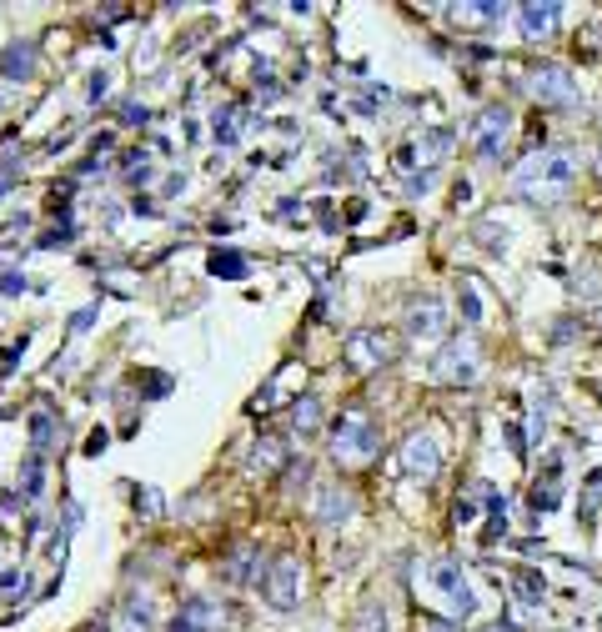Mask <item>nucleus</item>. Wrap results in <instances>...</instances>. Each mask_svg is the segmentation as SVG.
<instances>
[{
    "label": "nucleus",
    "instance_id": "1",
    "mask_svg": "<svg viewBox=\"0 0 602 632\" xmlns=\"http://www.w3.org/2000/svg\"><path fill=\"white\" fill-rule=\"evenodd\" d=\"M577 171H582L577 151H567V146H547V151H532V156L512 171V191L527 196V201H537V206H547V201H557V196L572 191Z\"/></svg>",
    "mask_w": 602,
    "mask_h": 632
},
{
    "label": "nucleus",
    "instance_id": "2",
    "mask_svg": "<svg viewBox=\"0 0 602 632\" xmlns=\"http://www.w3.org/2000/svg\"><path fill=\"white\" fill-rule=\"evenodd\" d=\"M377 447H382L377 417L362 412V407H347V412L337 417V427H332V457H337L342 467H367V462L377 457Z\"/></svg>",
    "mask_w": 602,
    "mask_h": 632
},
{
    "label": "nucleus",
    "instance_id": "3",
    "mask_svg": "<svg viewBox=\"0 0 602 632\" xmlns=\"http://www.w3.org/2000/svg\"><path fill=\"white\" fill-rule=\"evenodd\" d=\"M422 582H427V592L442 602V612L447 617H472L477 612V592H472V577L462 572V562H452V557H427L422 562Z\"/></svg>",
    "mask_w": 602,
    "mask_h": 632
},
{
    "label": "nucleus",
    "instance_id": "4",
    "mask_svg": "<svg viewBox=\"0 0 602 632\" xmlns=\"http://www.w3.org/2000/svg\"><path fill=\"white\" fill-rule=\"evenodd\" d=\"M342 357H347V367H352V372H382V367H392V362L402 357V342H397L392 332L362 327V332H352V337H347Z\"/></svg>",
    "mask_w": 602,
    "mask_h": 632
},
{
    "label": "nucleus",
    "instance_id": "5",
    "mask_svg": "<svg viewBox=\"0 0 602 632\" xmlns=\"http://www.w3.org/2000/svg\"><path fill=\"white\" fill-rule=\"evenodd\" d=\"M301 592H307V567H301V557H276L271 562V572H266V582H261V597L276 607V612H291V607H301Z\"/></svg>",
    "mask_w": 602,
    "mask_h": 632
},
{
    "label": "nucleus",
    "instance_id": "6",
    "mask_svg": "<svg viewBox=\"0 0 602 632\" xmlns=\"http://www.w3.org/2000/svg\"><path fill=\"white\" fill-rule=\"evenodd\" d=\"M397 472L417 477V482H432L442 472V442H437V432H427V427L407 432L402 447H397Z\"/></svg>",
    "mask_w": 602,
    "mask_h": 632
},
{
    "label": "nucleus",
    "instance_id": "7",
    "mask_svg": "<svg viewBox=\"0 0 602 632\" xmlns=\"http://www.w3.org/2000/svg\"><path fill=\"white\" fill-rule=\"evenodd\" d=\"M512 111L507 106H482L477 116H472V126H467V136H472V146H477V156L482 161H497L502 151H507V141H512Z\"/></svg>",
    "mask_w": 602,
    "mask_h": 632
},
{
    "label": "nucleus",
    "instance_id": "8",
    "mask_svg": "<svg viewBox=\"0 0 602 632\" xmlns=\"http://www.w3.org/2000/svg\"><path fill=\"white\" fill-rule=\"evenodd\" d=\"M432 377L447 382V387L477 382V342H472V337H447L442 352L432 357Z\"/></svg>",
    "mask_w": 602,
    "mask_h": 632
},
{
    "label": "nucleus",
    "instance_id": "9",
    "mask_svg": "<svg viewBox=\"0 0 602 632\" xmlns=\"http://www.w3.org/2000/svg\"><path fill=\"white\" fill-rule=\"evenodd\" d=\"M407 337H417V342L447 337V301H442V296L422 291V296L407 301Z\"/></svg>",
    "mask_w": 602,
    "mask_h": 632
},
{
    "label": "nucleus",
    "instance_id": "10",
    "mask_svg": "<svg viewBox=\"0 0 602 632\" xmlns=\"http://www.w3.org/2000/svg\"><path fill=\"white\" fill-rule=\"evenodd\" d=\"M532 96H537L542 106H572L577 81H572L567 66H537V71H532Z\"/></svg>",
    "mask_w": 602,
    "mask_h": 632
},
{
    "label": "nucleus",
    "instance_id": "11",
    "mask_svg": "<svg viewBox=\"0 0 602 632\" xmlns=\"http://www.w3.org/2000/svg\"><path fill=\"white\" fill-rule=\"evenodd\" d=\"M447 151H452V131H447V126H432V131H422L412 146H402V151H397V166H412V161L437 166Z\"/></svg>",
    "mask_w": 602,
    "mask_h": 632
},
{
    "label": "nucleus",
    "instance_id": "12",
    "mask_svg": "<svg viewBox=\"0 0 602 632\" xmlns=\"http://www.w3.org/2000/svg\"><path fill=\"white\" fill-rule=\"evenodd\" d=\"M216 622H221V602H216V597H206V592H196V597H186V602H181V612H176L171 632H211Z\"/></svg>",
    "mask_w": 602,
    "mask_h": 632
},
{
    "label": "nucleus",
    "instance_id": "13",
    "mask_svg": "<svg viewBox=\"0 0 602 632\" xmlns=\"http://www.w3.org/2000/svg\"><path fill=\"white\" fill-rule=\"evenodd\" d=\"M116 632H156V597L151 592H126L121 612H116Z\"/></svg>",
    "mask_w": 602,
    "mask_h": 632
},
{
    "label": "nucleus",
    "instance_id": "14",
    "mask_svg": "<svg viewBox=\"0 0 602 632\" xmlns=\"http://www.w3.org/2000/svg\"><path fill=\"white\" fill-rule=\"evenodd\" d=\"M557 16H562V6H542V0H527V6H517V31L527 36V41H547L552 31H557Z\"/></svg>",
    "mask_w": 602,
    "mask_h": 632
},
{
    "label": "nucleus",
    "instance_id": "15",
    "mask_svg": "<svg viewBox=\"0 0 602 632\" xmlns=\"http://www.w3.org/2000/svg\"><path fill=\"white\" fill-rule=\"evenodd\" d=\"M266 572H271V562L261 557L256 542H241V547L226 557V577H231V582H266Z\"/></svg>",
    "mask_w": 602,
    "mask_h": 632
},
{
    "label": "nucleus",
    "instance_id": "16",
    "mask_svg": "<svg viewBox=\"0 0 602 632\" xmlns=\"http://www.w3.org/2000/svg\"><path fill=\"white\" fill-rule=\"evenodd\" d=\"M312 512H317V522H327V527H342V522L357 512V502H352V492H347V487H317V502H312Z\"/></svg>",
    "mask_w": 602,
    "mask_h": 632
},
{
    "label": "nucleus",
    "instance_id": "17",
    "mask_svg": "<svg viewBox=\"0 0 602 632\" xmlns=\"http://www.w3.org/2000/svg\"><path fill=\"white\" fill-rule=\"evenodd\" d=\"M36 76V46L31 41H16V46H6L0 51V81H31Z\"/></svg>",
    "mask_w": 602,
    "mask_h": 632
},
{
    "label": "nucleus",
    "instance_id": "18",
    "mask_svg": "<svg viewBox=\"0 0 602 632\" xmlns=\"http://www.w3.org/2000/svg\"><path fill=\"white\" fill-rule=\"evenodd\" d=\"M457 296H462V316L477 327V322H487V301H482V276H472V271H462V281H457Z\"/></svg>",
    "mask_w": 602,
    "mask_h": 632
},
{
    "label": "nucleus",
    "instance_id": "19",
    "mask_svg": "<svg viewBox=\"0 0 602 632\" xmlns=\"http://www.w3.org/2000/svg\"><path fill=\"white\" fill-rule=\"evenodd\" d=\"M317 427H322V397H312V392L296 397V402H291V432H296V437H312Z\"/></svg>",
    "mask_w": 602,
    "mask_h": 632
},
{
    "label": "nucleus",
    "instance_id": "20",
    "mask_svg": "<svg viewBox=\"0 0 602 632\" xmlns=\"http://www.w3.org/2000/svg\"><path fill=\"white\" fill-rule=\"evenodd\" d=\"M557 502H562V467L552 462V467H547V477H537V482H532V507H537V512H552Z\"/></svg>",
    "mask_w": 602,
    "mask_h": 632
},
{
    "label": "nucleus",
    "instance_id": "21",
    "mask_svg": "<svg viewBox=\"0 0 602 632\" xmlns=\"http://www.w3.org/2000/svg\"><path fill=\"white\" fill-rule=\"evenodd\" d=\"M507 587H512V597H517V602H527V607H537V602L547 597V577H542V572H532V567L512 572V582H507Z\"/></svg>",
    "mask_w": 602,
    "mask_h": 632
},
{
    "label": "nucleus",
    "instance_id": "22",
    "mask_svg": "<svg viewBox=\"0 0 602 632\" xmlns=\"http://www.w3.org/2000/svg\"><path fill=\"white\" fill-rule=\"evenodd\" d=\"M41 492H46V457L31 452L21 467V502H41Z\"/></svg>",
    "mask_w": 602,
    "mask_h": 632
},
{
    "label": "nucleus",
    "instance_id": "23",
    "mask_svg": "<svg viewBox=\"0 0 602 632\" xmlns=\"http://www.w3.org/2000/svg\"><path fill=\"white\" fill-rule=\"evenodd\" d=\"M352 632H392V612L387 602H362L352 617Z\"/></svg>",
    "mask_w": 602,
    "mask_h": 632
},
{
    "label": "nucleus",
    "instance_id": "24",
    "mask_svg": "<svg viewBox=\"0 0 602 632\" xmlns=\"http://www.w3.org/2000/svg\"><path fill=\"white\" fill-rule=\"evenodd\" d=\"M206 271H211V276H221V281H241L251 266H246V256H241V251H211Z\"/></svg>",
    "mask_w": 602,
    "mask_h": 632
},
{
    "label": "nucleus",
    "instance_id": "25",
    "mask_svg": "<svg viewBox=\"0 0 602 632\" xmlns=\"http://www.w3.org/2000/svg\"><path fill=\"white\" fill-rule=\"evenodd\" d=\"M286 462V447H281V437H261L256 442V457H251V467L256 472H276Z\"/></svg>",
    "mask_w": 602,
    "mask_h": 632
},
{
    "label": "nucleus",
    "instance_id": "26",
    "mask_svg": "<svg viewBox=\"0 0 602 632\" xmlns=\"http://www.w3.org/2000/svg\"><path fill=\"white\" fill-rule=\"evenodd\" d=\"M452 16H457V26H497L507 11L502 6H457Z\"/></svg>",
    "mask_w": 602,
    "mask_h": 632
},
{
    "label": "nucleus",
    "instance_id": "27",
    "mask_svg": "<svg viewBox=\"0 0 602 632\" xmlns=\"http://www.w3.org/2000/svg\"><path fill=\"white\" fill-rule=\"evenodd\" d=\"M51 437H56V417H51V407H36L31 412V442H36V452H46Z\"/></svg>",
    "mask_w": 602,
    "mask_h": 632
},
{
    "label": "nucleus",
    "instance_id": "28",
    "mask_svg": "<svg viewBox=\"0 0 602 632\" xmlns=\"http://www.w3.org/2000/svg\"><path fill=\"white\" fill-rule=\"evenodd\" d=\"M31 231H36V216H11V221H0V246H16V241H31Z\"/></svg>",
    "mask_w": 602,
    "mask_h": 632
},
{
    "label": "nucleus",
    "instance_id": "29",
    "mask_svg": "<svg viewBox=\"0 0 602 632\" xmlns=\"http://www.w3.org/2000/svg\"><path fill=\"white\" fill-rule=\"evenodd\" d=\"M236 116H241L236 106H226V111H216V121H211V131H216V141H221V146H236V141H241V136H236Z\"/></svg>",
    "mask_w": 602,
    "mask_h": 632
},
{
    "label": "nucleus",
    "instance_id": "30",
    "mask_svg": "<svg viewBox=\"0 0 602 632\" xmlns=\"http://www.w3.org/2000/svg\"><path fill=\"white\" fill-rule=\"evenodd\" d=\"M126 181H131V186H146V181H151V156H146V151H131V156H126Z\"/></svg>",
    "mask_w": 602,
    "mask_h": 632
},
{
    "label": "nucleus",
    "instance_id": "31",
    "mask_svg": "<svg viewBox=\"0 0 602 632\" xmlns=\"http://www.w3.org/2000/svg\"><path fill=\"white\" fill-rule=\"evenodd\" d=\"M86 91H91L86 101H91V106H101V101H106V91H111V71H91V86H86Z\"/></svg>",
    "mask_w": 602,
    "mask_h": 632
},
{
    "label": "nucleus",
    "instance_id": "32",
    "mask_svg": "<svg viewBox=\"0 0 602 632\" xmlns=\"http://www.w3.org/2000/svg\"><path fill=\"white\" fill-rule=\"evenodd\" d=\"M0 291H6V296H21V291H31V281L16 276V271H0Z\"/></svg>",
    "mask_w": 602,
    "mask_h": 632
},
{
    "label": "nucleus",
    "instance_id": "33",
    "mask_svg": "<svg viewBox=\"0 0 602 632\" xmlns=\"http://www.w3.org/2000/svg\"><path fill=\"white\" fill-rule=\"evenodd\" d=\"M432 191V176L427 171H412V181H407V196H427Z\"/></svg>",
    "mask_w": 602,
    "mask_h": 632
},
{
    "label": "nucleus",
    "instance_id": "34",
    "mask_svg": "<svg viewBox=\"0 0 602 632\" xmlns=\"http://www.w3.org/2000/svg\"><path fill=\"white\" fill-rule=\"evenodd\" d=\"M136 512H146V517H156L161 512V502H156V492L146 487V492H136Z\"/></svg>",
    "mask_w": 602,
    "mask_h": 632
},
{
    "label": "nucleus",
    "instance_id": "35",
    "mask_svg": "<svg viewBox=\"0 0 602 632\" xmlns=\"http://www.w3.org/2000/svg\"><path fill=\"white\" fill-rule=\"evenodd\" d=\"M422 632H462V622H452V617H427Z\"/></svg>",
    "mask_w": 602,
    "mask_h": 632
},
{
    "label": "nucleus",
    "instance_id": "36",
    "mask_svg": "<svg viewBox=\"0 0 602 632\" xmlns=\"http://www.w3.org/2000/svg\"><path fill=\"white\" fill-rule=\"evenodd\" d=\"M91 322H96V306H86V311H76V316H71V332H86Z\"/></svg>",
    "mask_w": 602,
    "mask_h": 632
},
{
    "label": "nucleus",
    "instance_id": "37",
    "mask_svg": "<svg viewBox=\"0 0 602 632\" xmlns=\"http://www.w3.org/2000/svg\"><path fill=\"white\" fill-rule=\"evenodd\" d=\"M121 121H131V126H141V121H146V106H136V101H126V106H121Z\"/></svg>",
    "mask_w": 602,
    "mask_h": 632
},
{
    "label": "nucleus",
    "instance_id": "38",
    "mask_svg": "<svg viewBox=\"0 0 602 632\" xmlns=\"http://www.w3.org/2000/svg\"><path fill=\"white\" fill-rule=\"evenodd\" d=\"M176 191H186V176H181V171H176V176L161 186V196H176Z\"/></svg>",
    "mask_w": 602,
    "mask_h": 632
},
{
    "label": "nucleus",
    "instance_id": "39",
    "mask_svg": "<svg viewBox=\"0 0 602 632\" xmlns=\"http://www.w3.org/2000/svg\"><path fill=\"white\" fill-rule=\"evenodd\" d=\"M86 452H91V457L106 452V432H91V437H86Z\"/></svg>",
    "mask_w": 602,
    "mask_h": 632
},
{
    "label": "nucleus",
    "instance_id": "40",
    "mask_svg": "<svg viewBox=\"0 0 602 632\" xmlns=\"http://www.w3.org/2000/svg\"><path fill=\"white\" fill-rule=\"evenodd\" d=\"M11 186H21V176H16V171H11V166H6V171H0V196H6V191H11Z\"/></svg>",
    "mask_w": 602,
    "mask_h": 632
},
{
    "label": "nucleus",
    "instance_id": "41",
    "mask_svg": "<svg viewBox=\"0 0 602 632\" xmlns=\"http://www.w3.org/2000/svg\"><path fill=\"white\" fill-rule=\"evenodd\" d=\"M482 632H517V627H507V622H492V627H482Z\"/></svg>",
    "mask_w": 602,
    "mask_h": 632
}]
</instances>
